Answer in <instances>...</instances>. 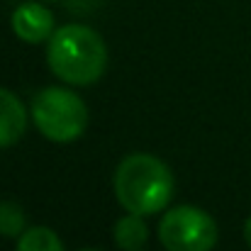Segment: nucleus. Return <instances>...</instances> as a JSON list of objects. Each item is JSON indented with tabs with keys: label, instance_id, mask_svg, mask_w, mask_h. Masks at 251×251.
Masks as SVG:
<instances>
[{
	"label": "nucleus",
	"instance_id": "1",
	"mask_svg": "<svg viewBox=\"0 0 251 251\" xmlns=\"http://www.w3.org/2000/svg\"><path fill=\"white\" fill-rule=\"evenodd\" d=\"M47 61L64 83L90 85L105 74L107 47L95 29L85 25H64L49 37Z\"/></svg>",
	"mask_w": 251,
	"mask_h": 251
},
{
	"label": "nucleus",
	"instance_id": "2",
	"mask_svg": "<svg viewBox=\"0 0 251 251\" xmlns=\"http://www.w3.org/2000/svg\"><path fill=\"white\" fill-rule=\"evenodd\" d=\"M115 198L134 215H156L173 198V173L151 154H132L115 171Z\"/></svg>",
	"mask_w": 251,
	"mask_h": 251
},
{
	"label": "nucleus",
	"instance_id": "3",
	"mask_svg": "<svg viewBox=\"0 0 251 251\" xmlns=\"http://www.w3.org/2000/svg\"><path fill=\"white\" fill-rule=\"evenodd\" d=\"M32 120L37 129L51 142H74L88 127V107L74 90L49 85L32 98Z\"/></svg>",
	"mask_w": 251,
	"mask_h": 251
},
{
	"label": "nucleus",
	"instance_id": "4",
	"mask_svg": "<svg viewBox=\"0 0 251 251\" xmlns=\"http://www.w3.org/2000/svg\"><path fill=\"white\" fill-rule=\"evenodd\" d=\"M159 239L166 251H212L217 244V225L205 210L178 205L161 217Z\"/></svg>",
	"mask_w": 251,
	"mask_h": 251
},
{
	"label": "nucleus",
	"instance_id": "5",
	"mask_svg": "<svg viewBox=\"0 0 251 251\" xmlns=\"http://www.w3.org/2000/svg\"><path fill=\"white\" fill-rule=\"evenodd\" d=\"M12 29L27 44H42L54 34V15L39 2H22L12 12Z\"/></svg>",
	"mask_w": 251,
	"mask_h": 251
},
{
	"label": "nucleus",
	"instance_id": "6",
	"mask_svg": "<svg viewBox=\"0 0 251 251\" xmlns=\"http://www.w3.org/2000/svg\"><path fill=\"white\" fill-rule=\"evenodd\" d=\"M27 129V110L15 93L0 88V149H7L22 139Z\"/></svg>",
	"mask_w": 251,
	"mask_h": 251
},
{
	"label": "nucleus",
	"instance_id": "7",
	"mask_svg": "<svg viewBox=\"0 0 251 251\" xmlns=\"http://www.w3.org/2000/svg\"><path fill=\"white\" fill-rule=\"evenodd\" d=\"M147 237H149V229H147L142 215L129 212L127 217L117 220V225H115V242H117L120 249H125V251L142 249L144 242H147Z\"/></svg>",
	"mask_w": 251,
	"mask_h": 251
},
{
	"label": "nucleus",
	"instance_id": "8",
	"mask_svg": "<svg viewBox=\"0 0 251 251\" xmlns=\"http://www.w3.org/2000/svg\"><path fill=\"white\" fill-rule=\"evenodd\" d=\"M17 251H64V244L59 239V234L49 227H29L20 242Z\"/></svg>",
	"mask_w": 251,
	"mask_h": 251
},
{
	"label": "nucleus",
	"instance_id": "9",
	"mask_svg": "<svg viewBox=\"0 0 251 251\" xmlns=\"http://www.w3.org/2000/svg\"><path fill=\"white\" fill-rule=\"evenodd\" d=\"M25 227V215L15 202H0V234L15 237Z\"/></svg>",
	"mask_w": 251,
	"mask_h": 251
},
{
	"label": "nucleus",
	"instance_id": "10",
	"mask_svg": "<svg viewBox=\"0 0 251 251\" xmlns=\"http://www.w3.org/2000/svg\"><path fill=\"white\" fill-rule=\"evenodd\" d=\"M244 239H247V244H249V249H251V217L247 220V225H244Z\"/></svg>",
	"mask_w": 251,
	"mask_h": 251
},
{
	"label": "nucleus",
	"instance_id": "11",
	"mask_svg": "<svg viewBox=\"0 0 251 251\" xmlns=\"http://www.w3.org/2000/svg\"><path fill=\"white\" fill-rule=\"evenodd\" d=\"M83 251H98V249H83Z\"/></svg>",
	"mask_w": 251,
	"mask_h": 251
}]
</instances>
